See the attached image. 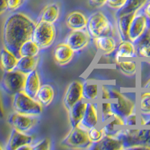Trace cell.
Returning <instances> with one entry per match:
<instances>
[{
	"label": "cell",
	"instance_id": "f35d334b",
	"mask_svg": "<svg viewBox=\"0 0 150 150\" xmlns=\"http://www.w3.org/2000/svg\"><path fill=\"white\" fill-rule=\"evenodd\" d=\"M106 3L107 0H89V5L93 8H101Z\"/></svg>",
	"mask_w": 150,
	"mask_h": 150
},
{
	"label": "cell",
	"instance_id": "6da1fadb",
	"mask_svg": "<svg viewBox=\"0 0 150 150\" xmlns=\"http://www.w3.org/2000/svg\"><path fill=\"white\" fill-rule=\"evenodd\" d=\"M36 23L23 13H14L5 21L2 29L4 47L20 58L19 51L25 41L33 38Z\"/></svg>",
	"mask_w": 150,
	"mask_h": 150
},
{
	"label": "cell",
	"instance_id": "7c38bea8",
	"mask_svg": "<svg viewBox=\"0 0 150 150\" xmlns=\"http://www.w3.org/2000/svg\"><path fill=\"white\" fill-rule=\"evenodd\" d=\"M33 140H34V137L32 135L23 133L13 128L8 140L6 149H22L24 146L32 145L33 143Z\"/></svg>",
	"mask_w": 150,
	"mask_h": 150
},
{
	"label": "cell",
	"instance_id": "4316f807",
	"mask_svg": "<svg viewBox=\"0 0 150 150\" xmlns=\"http://www.w3.org/2000/svg\"><path fill=\"white\" fill-rule=\"evenodd\" d=\"M100 88L98 84L92 81H85L83 84V99L86 101H93L99 98Z\"/></svg>",
	"mask_w": 150,
	"mask_h": 150
},
{
	"label": "cell",
	"instance_id": "603a6c76",
	"mask_svg": "<svg viewBox=\"0 0 150 150\" xmlns=\"http://www.w3.org/2000/svg\"><path fill=\"white\" fill-rule=\"evenodd\" d=\"M148 2V0H126L122 7L116 11L115 16L119 17L125 14H136L140 11Z\"/></svg>",
	"mask_w": 150,
	"mask_h": 150
},
{
	"label": "cell",
	"instance_id": "484cf974",
	"mask_svg": "<svg viewBox=\"0 0 150 150\" xmlns=\"http://www.w3.org/2000/svg\"><path fill=\"white\" fill-rule=\"evenodd\" d=\"M38 62V56H34V57L21 56L19 58L15 70L26 75L35 70Z\"/></svg>",
	"mask_w": 150,
	"mask_h": 150
},
{
	"label": "cell",
	"instance_id": "60d3db41",
	"mask_svg": "<svg viewBox=\"0 0 150 150\" xmlns=\"http://www.w3.org/2000/svg\"><path fill=\"white\" fill-rule=\"evenodd\" d=\"M8 9L7 0H0V15Z\"/></svg>",
	"mask_w": 150,
	"mask_h": 150
},
{
	"label": "cell",
	"instance_id": "f1b7e54d",
	"mask_svg": "<svg viewBox=\"0 0 150 150\" xmlns=\"http://www.w3.org/2000/svg\"><path fill=\"white\" fill-rule=\"evenodd\" d=\"M120 71L128 76H134L137 71V64L135 61H120L118 62Z\"/></svg>",
	"mask_w": 150,
	"mask_h": 150
},
{
	"label": "cell",
	"instance_id": "f546056e",
	"mask_svg": "<svg viewBox=\"0 0 150 150\" xmlns=\"http://www.w3.org/2000/svg\"><path fill=\"white\" fill-rule=\"evenodd\" d=\"M99 114H100V120L101 122L105 123L113 116V112L111 108V103L108 101H101L100 107H99Z\"/></svg>",
	"mask_w": 150,
	"mask_h": 150
},
{
	"label": "cell",
	"instance_id": "8992f818",
	"mask_svg": "<svg viewBox=\"0 0 150 150\" xmlns=\"http://www.w3.org/2000/svg\"><path fill=\"white\" fill-rule=\"evenodd\" d=\"M56 35V28L53 24L38 21L36 23L32 39L40 49H47L53 44Z\"/></svg>",
	"mask_w": 150,
	"mask_h": 150
},
{
	"label": "cell",
	"instance_id": "e575fe53",
	"mask_svg": "<svg viewBox=\"0 0 150 150\" xmlns=\"http://www.w3.org/2000/svg\"><path fill=\"white\" fill-rule=\"evenodd\" d=\"M25 2V0H7L8 10L13 11H16L22 6Z\"/></svg>",
	"mask_w": 150,
	"mask_h": 150
},
{
	"label": "cell",
	"instance_id": "83f0119b",
	"mask_svg": "<svg viewBox=\"0 0 150 150\" xmlns=\"http://www.w3.org/2000/svg\"><path fill=\"white\" fill-rule=\"evenodd\" d=\"M40 47L38 45L33 41V39H29L21 45L19 51L20 57L21 56H28V57H34L38 56L39 53Z\"/></svg>",
	"mask_w": 150,
	"mask_h": 150
},
{
	"label": "cell",
	"instance_id": "d6986e66",
	"mask_svg": "<svg viewBox=\"0 0 150 150\" xmlns=\"http://www.w3.org/2000/svg\"><path fill=\"white\" fill-rule=\"evenodd\" d=\"M92 149L96 150H120L123 146L120 140L116 137L104 136L99 142L92 144Z\"/></svg>",
	"mask_w": 150,
	"mask_h": 150
},
{
	"label": "cell",
	"instance_id": "d6a6232c",
	"mask_svg": "<svg viewBox=\"0 0 150 150\" xmlns=\"http://www.w3.org/2000/svg\"><path fill=\"white\" fill-rule=\"evenodd\" d=\"M50 145H51L50 140L48 138H45L33 145H31L30 147L31 149L34 150H48L50 149Z\"/></svg>",
	"mask_w": 150,
	"mask_h": 150
},
{
	"label": "cell",
	"instance_id": "ffe728a7",
	"mask_svg": "<svg viewBox=\"0 0 150 150\" xmlns=\"http://www.w3.org/2000/svg\"><path fill=\"white\" fill-rule=\"evenodd\" d=\"M19 58L15 54L4 47L0 50V65L4 71L15 70Z\"/></svg>",
	"mask_w": 150,
	"mask_h": 150
},
{
	"label": "cell",
	"instance_id": "74e56055",
	"mask_svg": "<svg viewBox=\"0 0 150 150\" xmlns=\"http://www.w3.org/2000/svg\"><path fill=\"white\" fill-rule=\"evenodd\" d=\"M139 122H140V125L141 126H150V114L140 112Z\"/></svg>",
	"mask_w": 150,
	"mask_h": 150
},
{
	"label": "cell",
	"instance_id": "3957f363",
	"mask_svg": "<svg viewBox=\"0 0 150 150\" xmlns=\"http://www.w3.org/2000/svg\"><path fill=\"white\" fill-rule=\"evenodd\" d=\"M13 96L12 107L14 112L33 116H38L41 114L44 107L35 98L28 96L23 91Z\"/></svg>",
	"mask_w": 150,
	"mask_h": 150
},
{
	"label": "cell",
	"instance_id": "7402d4cb",
	"mask_svg": "<svg viewBox=\"0 0 150 150\" xmlns=\"http://www.w3.org/2000/svg\"><path fill=\"white\" fill-rule=\"evenodd\" d=\"M98 49L104 55H110L116 50L117 43L112 35H104L95 38Z\"/></svg>",
	"mask_w": 150,
	"mask_h": 150
},
{
	"label": "cell",
	"instance_id": "ee69618b",
	"mask_svg": "<svg viewBox=\"0 0 150 150\" xmlns=\"http://www.w3.org/2000/svg\"><path fill=\"white\" fill-rule=\"evenodd\" d=\"M0 149H2V147H1V146H0Z\"/></svg>",
	"mask_w": 150,
	"mask_h": 150
},
{
	"label": "cell",
	"instance_id": "d4e9b609",
	"mask_svg": "<svg viewBox=\"0 0 150 150\" xmlns=\"http://www.w3.org/2000/svg\"><path fill=\"white\" fill-rule=\"evenodd\" d=\"M55 96V91L51 85L43 84L38 92L35 99L43 107H47L51 104Z\"/></svg>",
	"mask_w": 150,
	"mask_h": 150
},
{
	"label": "cell",
	"instance_id": "7a4b0ae2",
	"mask_svg": "<svg viewBox=\"0 0 150 150\" xmlns=\"http://www.w3.org/2000/svg\"><path fill=\"white\" fill-rule=\"evenodd\" d=\"M86 30L89 37L95 39L100 36L112 35L114 29L108 16L101 11H96L87 18Z\"/></svg>",
	"mask_w": 150,
	"mask_h": 150
},
{
	"label": "cell",
	"instance_id": "9a60e30c",
	"mask_svg": "<svg viewBox=\"0 0 150 150\" xmlns=\"http://www.w3.org/2000/svg\"><path fill=\"white\" fill-rule=\"evenodd\" d=\"M74 51L65 42L56 47L53 53V57L56 63L59 65H65L72 60Z\"/></svg>",
	"mask_w": 150,
	"mask_h": 150
},
{
	"label": "cell",
	"instance_id": "30bf717a",
	"mask_svg": "<svg viewBox=\"0 0 150 150\" xmlns=\"http://www.w3.org/2000/svg\"><path fill=\"white\" fill-rule=\"evenodd\" d=\"M89 35L86 30H71L67 35L65 43L70 47L74 52L80 51L88 45Z\"/></svg>",
	"mask_w": 150,
	"mask_h": 150
},
{
	"label": "cell",
	"instance_id": "1f68e13d",
	"mask_svg": "<svg viewBox=\"0 0 150 150\" xmlns=\"http://www.w3.org/2000/svg\"><path fill=\"white\" fill-rule=\"evenodd\" d=\"M87 133L88 136L89 137V140H91L92 143H96L99 142L104 137V131L102 128H98L97 126L94 127V128H90V129L87 130Z\"/></svg>",
	"mask_w": 150,
	"mask_h": 150
},
{
	"label": "cell",
	"instance_id": "ba28073f",
	"mask_svg": "<svg viewBox=\"0 0 150 150\" xmlns=\"http://www.w3.org/2000/svg\"><path fill=\"white\" fill-rule=\"evenodd\" d=\"M37 116H28L14 112L9 116L8 123L14 129L27 134L38 123Z\"/></svg>",
	"mask_w": 150,
	"mask_h": 150
},
{
	"label": "cell",
	"instance_id": "ac0fdd59",
	"mask_svg": "<svg viewBox=\"0 0 150 150\" xmlns=\"http://www.w3.org/2000/svg\"><path fill=\"white\" fill-rule=\"evenodd\" d=\"M60 16V5L56 2L48 4L45 6L40 14L39 21L48 23L54 24L58 21Z\"/></svg>",
	"mask_w": 150,
	"mask_h": 150
},
{
	"label": "cell",
	"instance_id": "4fadbf2b",
	"mask_svg": "<svg viewBox=\"0 0 150 150\" xmlns=\"http://www.w3.org/2000/svg\"><path fill=\"white\" fill-rule=\"evenodd\" d=\"M99 121H100V114H99L98 106L96 103L88 101L85 113L80 125L86 130H89L97 126Z\"/></svg>",
	"mask_w": 150,
	"mask_h": 150
},
{
	"label": "cell",
	"instance_id": "44dd1931",
	"mask_svg": "<svg viewBox=\"0 0 150 150\" xmlns=\"http://www.w3.org/2000/svg\"><path fill=\"white\" fill-rule=\"evenodd\" d=\"M87 18L82 12L75 11L71 12L66 19L67 26L71 30L85 29L86 27Z\"/></svg>",
	"mask_w": 150,
	"mask_h": 150
},
{
	"label": "cell",
	"instance_id": "b9f144b4",
	"mask_svg": "<svg viewBox=\"0 0 150 150\" xmlns=\"http://www.w3.org/2000/svg\"><path fill=\"white\" fill-rule=\"evenodd\" d=\"M4 116H5V109H4L2 93H1V92H0V119L3 118Z\"/></svg>",
	"mask_w": 150,
	"mask_h": 150
},
{
	"label": "cell",
	"instance_id": "8d00e7d4",
	"mask_svg": "<svg viewBox=\"0 0 150 150\" xmlns=\"http://www.w3.org/2000/svg\"><path fill=\"white\" fill-rule=\"evenodd\" d=\"M99 98H101V101H110L111 96L110 89L105 86L101 87L99 92Z\"/></svg>",
	"mask_w": 150,
	"mask_h": 150
},
{
	"label": "cell",
	"instance_id": "277c9868",
	"mask_svg": "<svg viewBox=\"0 0 150 150\" xmlns=\"http://www.w3.org/2000/svg\"><path fill=\"white\" fill-rule=\"evenodd\" d=\"M110 92L111 108L113 114L122 118H125L132 112L137 111L136 104L132 99L115 89H110Z\"/></svg>",
	"mask_w": 150,
	"mask_h": 150
},
{
	"label": "cell",
	"instance_id": "4dcf8cb0",
	"mask_svg": "<svg viewBox=\"0 0 150 150\" xmlns=\"http://www.w3.org/2000/svg\"><path fill=\"white\" fill-rule=\"evenodd\" d=\"M140 111L150 114V91H144L140 97Z\"/></svg>",
	"mask_w": 150,
	"mask_h": 150
},
{
	"label": "cell",
	"instance_id": "d590c367",
	"mask_svg": "<svg viewBox=\"0 0 150 150\" xmlns=\"http://www.w3.org/2000/svg\"><path fill=\"white\" fill-rule=\"evenodd\" d=\"M126 0H107L106 5L112 9L117 11L125 5Z\"/></svg>",
	"mask_w": 150,
	"mask_h": 150
},
{
	"label": "cell",
	"instance_id": "7bdbcfd3",
	"mask_svg": "<svg viewBox=\"0 0 150 150\" xmlns=\"http://www.w3.org/2000/svg\"><path fill=\"white\" fill-rule=\"evenodd\" d=\"M142 89L146 91H150V77H149L148 80L143 84Z\"/></svg>",
	"mask_w": 150,
	"mask_h": 150
},
{
	"label": "cell",
	"instance_id": "e0dca14e",
	"mask_svg": "<svg viewBox=\"0 0 150 150\" xmlns=\"http://www.w3.org/2000/svg\"><path fill=\"white\" fill-rule=\"evenodd\" d=\"M87 102L88 101L82 99L68 110V118L71 127L77 126L80 124L85 113Z\"/></svg>",
	"mask_w": 150,
	"mask_h": 150
},
{
	"label": "cell",
	"instance_id": "2e32d148",
	"mask_svg": "<svg viewBox=\"0 0 150 150\" xmlns=\"http://www.w3.org/2000/svg\"><path fill=\"white\" fill-rule=\"evenodd\" d=\"M41 86V83L39 74L35 69L33 71L26 74L23 92L30 97L35 98Z\"/></svg>",
	"mask_w": 150,
	"mask_h": 150
},
{
	"label": "cell",
	"instance_id": "ab89813d",
	"mask_svg": "<svg viewBox=\"0 0 150 150\" xmlns=\"http://www.w3.org/2000/svg\"><path fill=\"white\" fill-rule=\"evenodd\" d=\"M142 12L143 14H145L146 17L150 20V0H148V2L146 3V5H144V7L141 9Z\"/></svg>",
	"mask_w": 150,
	"mask_h": 150
},
{
	"label": "cell",
	"instance_id": "5bb4252c",
	"mask_svg": "<svg viewBox=\"0 0 150 150\" xmlns=\"http://www.w3.org/2000/svg\"><path fill=\"white\" fill-rule=\"evenodd\" d=\"M135 57H137V55L134 44L129 40L121 41L116 49L115 60L116 63L121 61L122 59L135 58Z\"/></svg>",
	"mask_w": 150,
	"mask_h": 150
},
{
	"label": "cell",
	"instance_id": "836d02e7",
	"mask_svg": "<svg viewBox=\"0 0 150 150\" xmlns=\"http://www.w3.org/2000/svg\"><path fill=\"white\" fill-rule=\"evenodd\" d=\"M125 122V127H131V126H136L138 122L137 120V111L132 112L128 116L124 118Z\"/></svg>",
	"mask_w": 150,
	"mask_h": 150
},
{
	"label": "cell",
	"instance_id": "9c48e42d",
	"mask_svg": "<svg viewBox=\"0 0 150 150\" xmlns=\"http://www.w3.org/2000/svg\"><path fill=\"white\" fill-rule=\"evenodd\" d=\"M148 29V18L142 11L137 12L134 16L128 30V40L131 42L141 37Z\"/></svg>",
	"mask_w": 150,
	"mask_h": 150
},
{
	"label": "cell",
	"instance_id": "52a82bcc",
	"mask_svg": "<svg viewBox=\"0 0 150 150\" xmlns=\"http://www.w3.org/2000/svg\"><path fill=\"white\" fill-rule=\"evenodd\" d=\"M26 75L17 70L5 71L1 86L5 92L11 96L23 91Z\"/></svg>",
	"mask_w": 150,
	"mask_h": 150
},
{
	"label": "cell",
	"instance_id": "cb8c5ba5",
	"mask_svg": "<svg viewBox=\"0 0 150 150\" xmlns=\"http://www.w3.org/2000/svg\"><path fill=\"white\" fill-rule=\"evenodd\" d=\"M134 14H125V15L116 17V27L121 41L128 40V30H129L130 24Z\"/></svg>",
	"mask_w": 150,
	"mask_h": 150
},
{
	"label": "cell",
	"instance_id": "5b68a950",
	"mask_svg": "<svg viewBox=\"0 0 150 150\" xmlns=\"http://www.w3.org/2000/svg\"><path fill=\"white\" fill-rule=\"evenodd\" d=\"M93 143L89 140L87 130L79 125L71 131L61 141V145L71 149H90Z\"/></svg>",
	"mask_w": 150,
	"mask_h": 150
},
{
	"label": "cell",
	"instance_id": "8fae6325",
	"mask_svg": "<svg viewBox=\"0 0 150 150\" xmlns=\"http://www.w3.org/2000/svg\"><path fill=\"white\" fill-rule=\"evenodd\" d=\"M83 99V84L78 81H73L67 88L63 98L65 109L69 110L76 103Z\"/></svg>",
	"mask_w": 150,
	"mask_h": 150
}]
</instances>
